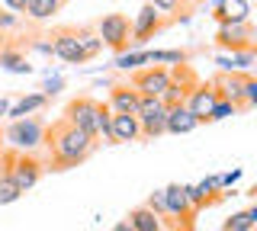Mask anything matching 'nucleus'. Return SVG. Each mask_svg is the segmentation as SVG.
Segmentation results:
<instances>
[{"instance_id":"1","label":"nucleus","mask_w":257,"mask_h":231,"mask_svg":"<svg viewBox=\"0 0 257 231\" xmlns=\"http://www.w3.org/2000/svg\"><path fill=\"white\" fill-rule=\"evenodd\" d=\"M48 157H52V170H68V167L84 164L93 154L96 138H90L87 132H80L77 125H71L68 119H55L45 129V141Z\"/></svg>"},{"instance_id":"2","label":"nucleus","mask_w":257,"mask_h":231,"mask_svg":"<svg viewBox=\"0 0 257 231\" xmlns=\"http://www.w3.org/2000/svg\"><path fill=\"white\" fill-rule=\"evenodd\" d=\"M71 125H77L80 132H87L90 138H106L109 141V106L93 97H77L64 106V116Z\"/></svg>"},{"instance_id":"3","label":"nucleus","mask_w":257,"mask_h":231,"mask_svg":"<svg viewBox=\"0 0 257 231\" xmlns=\"http://www.w3.org/2000/svg\"><path fill=\"white\" fill-rule=\"evenodd\" d=\"M4 170L13 177V183L20 186V193L32 189L45 173V164L39 161L32 151H4Z\"/></svg>"},{"instance_id":"4","label":"nucleus","mask_w":257,"mask_h":231,"mask_svg":"<svg viewBox=\"0 0 257 231\" xmlns=\"http://www.w3.org/2000/svg\"><path fill=\"white\" fill-rule=\"evenodd\" d=\"M93 33L100 36V42L112 52H128V42H132V20L125 13H106L100 23L93 26Z\"/></svg>"},{"instance_id":"5","label":"nucleus","mask_w":257,"mask_h":231,"mask_svg":"<svg viewBox=\"0 0 257 231\" xmlns=\"http://www.w3.org/2000/svg\"><path fill=\"white\" fill-rule=\"evenodd\" d=\"M4 138L10 141L16 151H36L45 141V122L36 116H23V119H10Z\"/></svg>"},{"instance_id":"6","label":"nucleus","mask_w":257,"mask_h":231,"mask_svg":"<svg viewBox=\"0 0 257 231\" xmlns=\"http://www.w3.org/2000/svg\"><path fill=\"white\" fill-rule=\"evenodd\" d=\"M171 23H174V17H164V13L155 10L151 4H145L139 10V17L132 20V42H128V49H142V45H148L151 39H155L158 33H164Z\"/></svg>"},{"instance_id":"7","label":"nucleus","mask_w":257,"mask_h":231,"mask_svg":"<svg viewBox=\"0 0 257 231\" xmlns=\"http://www.w3.org/2000/svg\"><path fill=\"white\" fill-rule=\"evenodd\" d=\"M164 205H167V221H174V231H193L199 212L190 205L187 193H183V183L164 186Z\"/></svg>"},{"instance_id":"8","label":"nucleus","mask_w":257,"mask_h":231,"mask_svg":"<svg viewBox=\"0 0 257 231\" xmlns=\"http://www.w3.org/2000/svg\"><path fill=\"white\" fill-rule=\"evenodd\" d=\"M254 23L244 20V23H222L219 33H215V45L225 52H251L254 49Z\"/></svg>"},{"instance_id":"9","label":"nucleus","mask_w":257,"mask_h":231,"mask_svg":"<svg viewBox=\"0 0 257 231\" xmlns=\"http://www.w3.org/2000/svg\"><path fill=\"white\" fill-rule=\"evenodd\" d=\"M167 84H171V71L164 65H148V68H139L132 71V90L139 93V97H158L167 90Z\"/></svg>"},{"instance_id":"10","label":"nucleus","mask_w":257,"mask_h":231,"mask_svg":"<svg viewBox=\"0 0 257 231\" xmlns=\"http://www.w3.org/2000/svg\"><path fill=\"white\" fill-rule=\"evenodd\" d=\"M139 125H142V138L155 141L158 135H164V119H167V106L158 97H142L139 103Z\"/></svg>"},{"instance_id":"11","label":"nucleus","mask_w":257,"mask_h":231,"mask_svg":"<svg viewBox=\"0 0 257 231\" xmlns=\"http://www.w3.org/2000/svg\"><path fill=\"white\" fill-rule=\"evenodd\" d=\"M183 193H187L190 205H193L196 212H203V209H209V205H215V202L225 196L222 186H219V177H206V180H199V183H190V186H183Z\"/></svg>"},{"instance_id":"12","label":"nucleus","mask_w":257,"mask_h":231,"mask_svg":"<svg viewBox=\"0 0 257 231\" xmlns=\"http://www.w3.org/2000/svg\"><path fill=\"white\" fill-rule=\"evenodd\" d=\"M52 52L58 55L61 61H68V65H84V52H80V42H77V29H55L52 36Z\"/></svg>"},{"instance_id":"13","label":"nucleus","mask_w":257,"mask_h":231,"mask_svg":"<svg viewBox=\"0 0 257 231\" xmlns=\"http://www.w3.org/2000/svg\"><path fill=\"white\" fill-rule=\"evenodd\" d=\"M128 141H142L139 116L109 113V145H128Z\"/></svg>"},{"instance_id":"14","label":"nucleus","mask_w":257,"mask_h":231,"mask_svg":"<svg viewBox=\"0 0 257 231\" xmlns=\"http://www.w3.org/2000/svg\"><path fill=\"white\" fill-rule=\"evenodd\" d=\"M215 100H222V97H219V90H215V84H212V81H206V84H196V87H193L183 106H187L190 113L199 119V125H203V119H206L209 109L215 106Z\"/></svg>"},{"instance_id":"15","label":"nucleus","mask_w":257,"mask_h":231,"mask_svg":"<svg viewBox=\"0 0 257 231\" xmlns=\"http://www.w3.org/2000/svg\"><path fill=\"white\" fill-rule=\"evenodd\" d=\"M139 103H142V97L128 84H116L109 90L106 106H109V113H128V116H135V113H139Z\"/></svg>"},{"instance_id":"16","label":"nucleus","mask_w":257,"mask_h":231,"mask_svg":"<svg viewBox=\"0 0 257 231\" xmlns=\"http://www.w3.org/2000/svg\"><path fill=\"white\" fill-rule=\"evenodd\" d=\"M199 125V119L190 113L187 106H167V119H164V132L171 135H187Z\"/></svg>"},{"instance_id":"17","label":"nucleus","mask_w":257,"mask_h":231,"mask_svg":"<svg viewBox=\"0 0 257 231\" xmlns=\"http://www.w3.org/2000/svg\"><path fill=\"white\" fill-rule=\"evenodd\" d=\"M0 68L10 71V74H32V65L20 45H4L0 49Z\"/></svg>"},{"instance_id":"18","label":"nucleus","mask_w":257,"mask_h":231,"mask_svg":"<svg viewBox=\"0 0 257 231\" xmlns=\"http://www.w3.org/2000/svg\"><path fill=\"white\" fill-rule=\"evenodd\" d=\"M247 13H251L247 0H219V4H215V13H212V17L219 20V26H222V23H244V20H247Z\"/></svg>"},{"instance_id":"19","label":"nucleus","mask_w":257,"mask_h":231,"mask_svg":"<svg viewBox=\"0 0 257 231\" xmlns=\"http://www.w3.org/2000/svg\"><path fill=\"white\" fill-rule=\"evenodd\" d=\"M128 225L135 231H167V221L158 218L148 205H135V209L128 212Z\"/></svg>"},{"instance_id":"20","label":"nucleus","mask_w":257,"mask_h":231,"mask_svg":"<svg viewBox=\"0 0 257 231\" xmlns=\"http://www.w3.org/2000/svg\"><path fill=\"white\" fill-rule=\"evenodd\" d=\"M64 4H68V0H29L23 17H29L32 23H42V20H48V17H55V13H58Z\"/></svg>"},{"instance_id":"21","label":"nucleus","mask_w":257,"mask_h":231,"mask_svg":"<svg viewBox=\"0 0 257 231\" xmlns=\"http://www.w3.org/2000/svg\"><path fill=\"white\" fill-rule=\"evenodd\" d=\"M45 97L42 93H29V97H23V100H16L10 109H7V116L10 119H23V116H32V113H39V109H45Z\"/></svg>"},{"instance_id":"22","label":"nucleus","mask_w":257,"mask_h":231,"mask_svg":"<svg viewBox=\"0 0 257 231\" xmlns=\"http://www.w3.org/2000/svg\"><path fill=\"white\" fill-rule=\"evenodd\" d=\"M112 65H116L119 71H128V74H132V71H139V68L148 65V52H145V49H128V52H119Z\"/></svg>"},{"instance_id":"23","label":"nucleus","mask_w":257,"mask_h":231,"mask_svg":"<svg viewBox=\"0 0 257 231\" xmlns=\"http://www.w3.org/2000/svg\"><path fill=\"white\" fill-rule=\"evenodd\" d=\"M257 225V205H251V209H241L235 212L228 221H225V231H251Z\"/></svg>"},{"instance_id":"24","label":"nucleus","mask_w":257,"mask_h":231,"mask_svg":"<svg viewBox=\"0 0 257 231\" xmlns=\"http://www.w3.org/2000/svg\"><path fill=\"white\" fill-rule=\"evenodd\" d=\"M77 42H80V52H84V58L90 61V58H96V55L103 52V42H100V36L93 33V29H77Z\"/></svg>"},{"instance_id":"25","label":"nucleus","mask_w":257,"mask_h":231,"mask_svg":"<svg viewBox=\"0 0 257 231\" xmlns=\"http://www.w3.org/2000/svg\"><path fill=\"white\" fill-rule=\"evenodd\" d=\"M148 65H187V52L167 49V52H148Z\"/></svg>"},{"instance_id":"26","label":"nucleus","mask_w":257,"mask_h":231,"mask_svg":"<svg viewBox=\"0 0 257 231\" xmlns=\"http://www.w3.org/2000/svg\"><path fill=\"white\" fill-rule=\"evenodd\" d=\"M23 193H20V186L13 183V177L7 170H0V205H7V202H16Z\"/></svg>"},{"instance_id":"27","label":"nucleus","mask_w":257,"mask_h":231,"mask_svg":"<svg viewBox=\"0 0 257 231\" xmlns=\"http://www.w3.org/2000/svg\"><path fill=\"white\" fill-rule=\"evenodd\" d=\"M235 113H238V109L231 106L228 100H215V106L206 113V119H203V122H219V119H228V116H235Z\"/></svg>"},{"instance_id":"28","label":"nucleus","mask_w":257,"mask_h":231,"mask_svg":"<svg viewBox=\"0 0 257 231\" xmlns=\"http://www.w3.org/2000/svg\"><path fill=\"white\" fill-rule=\"evenodd\" d=\"M254 106H257V81H254L251 71H247V74H244V113L254 109Z\"/></svg>"},{"instance_id":"29","label":"nucleus","mask_w":257,"mask_h":231,"mask_svg":"<svg viewBox=\"0 0 257 231\" xmlns=\"http://www.w3.org/2000/svg\"><path fill=\"white\" fill-rule=\"evenodd\" d=\"M145 205H148V209H151V212H155V215H158V218H164V221H167V205H164V189H155V193H151V196H148V202H145Z\"/></svg>"},{"instance_id":"30","label":"nucleus","mask_w":257,"mask_h":231,"mask_svg":"<svg viewBox=\"0 0 257 231\" xmlns=\"http://www.w3.org/2000/svg\"><path fill=\"white\" fill-rule=\"evenodd\" d=\"M151 7H155V10H161L167 17V13H180L183 10V0H148Z\"/></svg>"},{"instance_id":"31","label":"nucleus","mask_w":257,"mask_h":231,"mask_svg":"<svg viewBox=\"0 0 257 231\" xmlns=\"http://www.w3.org/2000/svg\"><path fill=\"white\" fill-rule=\"evenodd\" d=\"M61 87H64V81H61V77H55V81H45V87H42V90H45V93H42V97H45V100H52V97H55V93H58V90H61Z\"/></svg>"},{"instance_id":"32","label":"nucleus","mask_w":257,"mask_h":231,"mask_svg":"<svg viewBox=\"0 0 257 231\" xmlns=\"http://www.w3.org/2000/svg\"><path fill=\"white\" fill-rule=\"evenodd\" d=\"M16 23H20V17H16V13H0V33H7V29H13Z\"/></svg>"},{"instance_id":"33","label":"nucleus","mask_w":257,"mask_h":231,"mask_svg":"<svg viewBox=\"0 0 257 231\" xmlns=\"http://www.w3.org/2000/svg\"><path fill=\"white\" fill-rule=\"evenodd\" d=\"M26 4H29V0H4V7L10 13H16V17H20V13H26Z\"/></svg>"},{"instance_id":"34","label":"nucleus","mask_w":257,"mask_h":231,"mask_svg":"<svg viewBox=\"0 0 257 231\" xmlns=\"http://www.w3.org/2000/svg\"><path fill=\"white\" fill-rule=\"evenodd\" d=\"M241 180V170H231V173H222L219 177V186L225 189V186H231V183H238Z\"/></svg>"},{"instance_id":"35","label":"nucleus","mask_w":257,"mask_h":231,"mask_svg":"<svg viewBox=\"0 0 257 231\" xmlns=\"http://www.w3.org/2000/svg\"><path fill=\"white\" fill-rule=\"evenodd\" d=\"M109 231H135V228H132V225H128V218H125V221H116V225H112Z\"/></svg>"},{"instance_id":"36","label":"nucleus","mask_w":257,"mask_h":231,"mask_svg":"<svg viewBox=\"0 0 257 231\" xmlns=\"http://www.w3.org/2000/svg\"><path fill=\"white\" fill-rule=\"evenodd\" d=\"M7 109H10V103H7V100H0V116H7Z\"/></svg>"}]
</instances>
